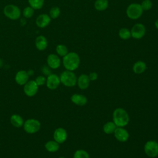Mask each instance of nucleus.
Here are the masks:
<instances>
[{"label":"nucleus","mask_w":158,"mask_h":158,"mask_svg":"<svg viewBox=\"0 0 158 158\" xmlns=\"http://www.w3.org/2000/svg\"><path fill=\"white\" fill-rule=\"evenodd\" d=\"M80 63V57L75 52H69L62 58V64L67 70H75L78 68Z\"/></svg>","instance_id":"f257e3e1"},{"label":"nucleus","mask_w":158,"mask_h":158,"mask_svg":"<svg viewBox=\"0 0 158 158\" xmlns=\"http://www.w3.org/2000/svg\"><path fill=\"white\" fill-rule=\"evenodd\" d=\"M113 122L118 127H124L126 126L130 120L127 112L123 108L115 109L112 114Z\"/></svg>","instance_id":"f03ea898"},{"label":"nucleus","mask_w":158,"mask_h":158,"mask_svg":"<svg viewBox=\"0 0 158 158\" xmlns=\"http://www.w3.org/2000/svg\"><path fill=\"white\" fill-rule=\"evenodd\" d=\"M3 14L7 19L12 20H17L20 19L22 15V11L17 5L9 4L4 6Z\"/></svg>","instance_id":"7ed1b4c3"},{"label":"nucleus","mask_w":158,"mask_h":158,"mask_svg":"<svg viewBox=\"0 0 158 158\" xmlns=\"http://www.w3.org/2000/svg\"><path fill=\"white\" fill-rule=\"evenodd\" d=\"M60 83L67 87H73L77 84V78L73 71H63L59 77Z\"/></svg>","instance_id":"20e7f679"},{"label":"nucleus","mask_w":158,"mask_h":158,"mask_svg":"<svg viewBox=\"0 0 158 158\" xmlns=\"http://www.w3.org/2000/svg\"><path fill=\"white\" fill-rule=\"evenodd\" d=\"M143 10L139 3L133 2L128 5L126 10L127 17L131 20H136L141 17Z\"/></svg>","instance_id":"39448f33"},{"label":"nucleus","mask_w":158,"mask_h":158,"mask_svg":"<svg viewBox=\"0 0 158 158\" xmlns=\"http://www.w3.org/2000/svg\"><path fill=\"white\" fill-rule=\"evenodd\" d=\"M23 128L27 133L34 134L40 130L41 123L36 119L29 118L24 122Z\"/></svg>","instance_id":"423d86ee"},{"label":"nucleus","mask_w":158,"mask_h":158,"mask_svg":"<svg viewBox=\"0 0 158 158\" xmlns=\"http://www.w3.org/2000/svg\"><path fill=\"white\" fill-rule=\"evenodd\" d=\"M145 154L149 157H156L158 156V143L154 140L148 141L144 146Z\"/></svg>","instance_id":"0eeeda50"},{"label":"nucleus","mask_w":158,"mask_h":158,"mask_svg":"<svg viewBox=\"0 0 158 158\" xmlns=\"http://www.w3.org/2000/svg\"><path fill=\"white\" fill-rule=\"evenodd\" d=\"M130 31L132 38L136 40H139L145 35L146 27L143 23H137L132 27Z\"/></svg>","instance_id":"6e6552de"},{"label":"nucleus","mask_w":158,"mask_h":158,"mask_svg":"<svg viewBox=\"0 0 158 158\" xmlns=\"http://www.w3.org/2000/svg\"><path fill=\"white\" fill-rule=\"evenodd\" d=\"M38 87L35 80H28L23 85V92L27 96L33 97L37 93Z\"/></svg>","instance_id":"1a4fd4ad"},{"label":"nucleus","mask_w":158,"mask_h":158,"mask_svg":"<svg viewBox=\"0 0 158 158\" xmlns=\"http://www.w3.org/2000/svg\"><path fill=\"white\" fill-rule=\"evenodd\" d=\"M60 81L59 77L54 73H51L46 78V85L48 88L53 90L56 89L60 85Z\"/></svg>","instance_id":"9d476101"},{"label":"nucleus","mask_w":158,"mask_h":158,"mask_svg":"<svg viewBox=\"0 0 158 158\" xmlns=\"http://www.w3.org/2000/svg\"><path fill=\"white\" fill-rule=\"evenodd\" d=\"M47 65L52 69H58L61 64L59 56L56 54H49L46 59Z\"/></svg>","instance_id":"9b49d317"},{"label":"nucleus","mask_w":158,"mask_h":158,"mask_svg":"<svg viewBox=\"0 0 158 158\" xmlns=\"http://www.w3.org/2000/svg\"><path fill=\"white\" fill-rule=\"evenodd\" d=\"M51 22V19L49 14H41L37 16L35 20V23L38 28H44L48 27Z\"/></svg>","instance_id":"f8f14e48"},{"label":"nucleus","mask_w":158,"mask_h":158,"mask_svg":"<svg viewBox=\"0 0 158 158\" xmlns=\"http://www.w3.org/2000/svg\"><path fill=\"white\" fill-rule=\"evenodd\" d=\"M54 140L57 142L59 144L64 143L67 138V133L65 129L64 128H57L55 130L53 134Z\"/></svg>","instance_id":"ddd939ff"},{"label":"nucleus","mask_w":158,"mask_h":158,"mask_svg":"<svg viewBox=\"0 0 158 158\" xmlns=\"http://www.w3.org/2000/svg\"><path fill=\"white\" fill-rule=\"evenodd\" d=\"M114 133L115 138L120 142H126L128 139L129 133L123 127H117Z\"/></svg>","instance_id":"4468645a"},{"label":"nucleus","mask_w":158,"mask_h":158,"mask_svg":"<svg viewBox=\"0 0 158 158\" xmlns=\"http://www.w3.org/2000/svg\"><path fill=\"white\" fill-rule=\"evenodd\" d=\"M35 45L36 48L40 51H44L48 46V41L47 38L42 35H40L35 38Z\"/></svg>","instance_id":"2eb2a0df"},{"label":"nucleus","mask_w":158,"mask_h":158,"mask_svg":"<svg viewBox=\"0 0 158 158\" xmlns=\"http://www.w3.org/2000/svg\"><path fill=\"white\" fill-rule=\"evenodd\" d=\"M29 75L27 71L20 70L15 75V81L19 85H24L29 80Z\"/></svg>","instance_id":"dca6fc26"},{"label":"nucleus","mask_w":158,"mask_h":158,"mask_svg":"<svg viewBox=\"0 0 158 158\" xmlns=\"http://www.w3.org/2000/svg\"><path fill=\"white\" fill-rule=\"evenodd\" d=\"M77 83L80 89H85L88 88L90 83V80L88 77V75L86 74H81L78 77Z\"/></svg>","instance_id":"f3484780"},{"label":"nucleus","mask_w":158,"mask_h":158,"mask_svg":"<svg viewBox=\"0 0 158 158\" xmlns=\"http://www.w3.org/2000/svg\"><path fill=\"white\" fill-rule=\"evenodd\" d=\"M70 99L72 102L79 106H85L87 103V98L85 95L80 94H73L71 98Z\"/></svg>","instance_id":"a211bd4d"},{"label":"nucleus","mask_w":158,"mask_h":158,"mask_svg":"<svg viewBox=\"0 0 158 158\" xmlns=\"http://www.w3.org/2000/svg\"><path fill=\"white\" fill-rule=\"evenodd\" d=\"M24 122L23 118L19 114H13L10 117V123L16 128L23 127Z\"/></svg>","instance_id":"6ab92c4d"},{"label":"nucleus","mask_w":158,"mask_h":158,"mask_svg":"<svg viewBox=\"0 0 158 158\" xmlns=\"http://www.w3.org/2000/svg\"><path fill=\"white\" fill-rule=\"evenodd\" d=\"M146 69V64L144 61L138 60L133 65V71L136 74L143 73Z\"/></svg>","instance_id":"aec40b11"},{"label":"nucleus","mask_w":158,"mask_h":158,"mask_svg":"<svg viewBox=\"0 0 158 158\" xmlns=\"http://www.w3.org/2000/svg\"><path fill=\"white\" fill-rule=\"evenodd\" d=\"M45 149L50 152H57L59 149V144L54 140H50L46 143Z\"/></svg>","instance_id":"412c9836"},{"label":"nucleus","mask_w":158,"mask_h":158,"mask_svg":"<svg viewBox=\"0 0 158 158\" xmlns=\"http://www.w3.org/2000/svg\"><path fill=\"white\" fill-rule=\"evenodd\" d=\"M109 6L107 0H96L94 3V7L98 11H104L106 10Z\"/></svg>","instance_id":"4be33fe9"},{"label":"nucleus","mask_w":158,"mask_h":158,"mask_svg":"<svg viewBox=\"0 0 158 158\" xmlns=\"http://www.w3.org/2000/svg\"><path fill=\"white\" fill-rule=\"evenodd\" d=\"M117 126L114 122H107L103 126V131L106 134L114 133Z\"/></svg>","instance_id":"5701e85b"},{"label":"nucleus","mask_w":158,"mask_h":158,"mask_svg":"<svg viewBox=\"0 0 158 158\" xmlns=\"http://www.w3.org/2000/svg\"><path fill=\"white\" fill-rule=\"evenodd\" d=\"M30 6L35 10L41 9L44 4V0H27Z\"/></svg>","instance_id":"b1692460"},{"label":"nucleus","mask_w":158,"mask_h":158,"mask_svg":"<svg viewBox=\"0 0 158 158\" xmlns=\"http://www.w3.org/2000/svg\"><path fill=\"white\" fill-rule=\"evenodd\" d=\"M118 36L120 38L123 40H127L130 39L131 36V31L127 28H122L118 31Z\"/></svg>","instance_id":"393cba45"},{"label":"nucleus","mask_w":158,"mask_h":158,"mask_svg":"<svg viewBox=\"0 0 158 158\" xmlns=\"http://www.w3.org/2000/svg\"><path fill=\"white\" fill-rule=\"evenodd\" d=\"M56 52L60 57L65 56L69 52L67 46L62 44H59L56 47Z\"/></svg>","instance_id":"a878e982"},{"label":"nucleus","mask_w":158,"mask_h":158,"mask_svg":"<svg viewBox=\"0 0 158 158\" xmlns=\"http://www.w3.org/2000/svg\"><path fill=\"white\" fill-rule=\"evenodd\" d=\"M35 9L32 8L31 6H28L25 7L22 11V14L23 17L26 19H30L31 18L34 14H35Z\"/></svg>","instance_id":"bb28decb"},{"label":"nucleus","mask_w":158,"mask_h":158,"mask_svg":"<svg viewBox=\"0 0 158 158\" xmlns=\"http://www.w3.org/2000/svg\"><path fill=\"white\" fill-rule=\"evenodd\" d=\"M60 14V10L59 7L54 6L51 7L49 12V15L51 19H56L59 17Z\"/></svg>","instance_id":"cd10ccee"},{"label":"nucleus","mask_w":158,"mask_h":158,"mask_svg":"<svg viewBox=\"0 0 158 158\" xmlns=\"http://www.w3.org/2000/svg\"><path fill=\"white\" fill-rule=\"evenodd\" d=\"M73 158H89V156L86 151L83 149H78L75 152Z\"/></svg>","instance_id":"c85d7f7f"},{"label":"nucleus","mask_w":158,"mask_h":158,"mask_svg":"<svg viewBox=\"0 0 158 158\" xmlns=\"http://www.w3.org/2000/svg\"><path fill=\"white\" fill-rule=\"evenodd\" d=\"M140 4L143 11L150 10L152 6V2L151 0H143Z\"/></svg>","instance_id":"c756f323"},{"label":"nucleus","mask_w":158,"mask_h":158,"mask_svg":"<svg viewBox=\"0 0 158 158\" xmlns=\"http://www.w3.org/2000/svg\"><path fill=\"white\" fill-rule=\"evenodd\" d=\"M35 82L36 83V84L38 85V86H43L44 84H46V78H45L44 76L43 75H40L38 76L36 78H35Z\"/></svg>","instance_id":"7c9ffc66"},{"label":"nucleus","mask_w":158,"mask_h":158,"mask_svg":"<svg viewBox=\"0 0 158 158\" xmlns=\"http://www.w3.org/2000/svg\"><path fill=\"white\" fill-rule=\"evenodd\" d=\"M50 69L51 68H49L48 65H44V66H43V67L41 69V71L44 75L48 76L49 75H50L51 73Z\"/></svg>","instance_id":"2f4dec72"},{"label":"nucleus","mask_w":158,"mask_h":158,"mask_svg":"<svg viewBox=\"0 0 158 158\" xmlns=\"http://www.w3.org/2000/svg\"><path fill=\"white\" fill-rule=\"evenodd\" d=\"M88 77H89L90 81H94L98 78V73L96 72H91L89 74Z\"/></svg>","instance_id":"473e14b6"},{"label":"nucleus","mask_w":158,"mask_h":158,"mask_svg":"<svg viewBox=\"0 0 158 158\" xmlns=\"http://www.w3.org/2000/svg\"><path fill=\"white\" fill-rule=\"evenodd\" d=\"M154 25L156 27V28L158 30V19L155 21V23H154Z\"/></svg>","instance_id":"72a5a7b5"},{"label":"nucleus","mask_w":158,"mask_h":158,"mask_svg":"<svg viewBox=\"0 0 158 158\" xmlns=\"http://www.w3.org/2000/svg\"><path fill=\"white\" fill-rule=\"evenodd\" d=\"M27 73H28V75H29V76H30V75H33V70H28V71L27 72Z\"/></svg>","instance_id":"f704fd0d"},{"label":"nucleus","mask_w":158,"mask_h":158,"mask_svg":"<svg viewBox=\"0 0 158 158\" xmlns=\"http://www.w3.org/2000/svg\"><path fill=\"white\" fill-rule=\"evenodd\" d=\"M2 64H3V62L2 60L0 59V67H1L2 66Z\"/></svg>","instance_id":"c9c22d12"},{"label":"nucleus","mask_w":158,"mask_h":158,"mask_svg":"<svg viewBox=\"0 0 158 158\" xmlns=\"http://www.w3.org/2000/svg\"><path fill=\"white\" fill-rule=\"evenodd\" d=\"M58 158H65V157H58Z\"/></svg>","instance_id":"e433bc0d"}]
</instances>
